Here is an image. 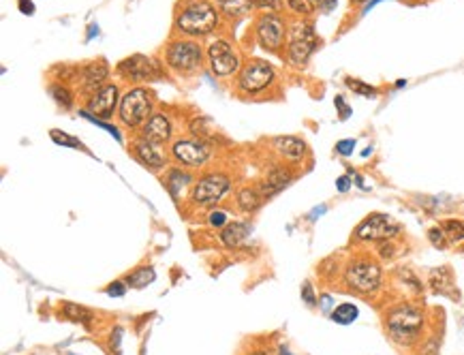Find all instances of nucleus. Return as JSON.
I'll use <instances>...</instances> for the list:
<instances>
[{"label":"nucleus","instance_id":"10","mask_svg":"<svg viewBox=\"0 0 464 355\" xmlns=\"http://www.w3.org/2000/svg\"><path fill=\"white\" fill-rule=\"evenodd\" d=\"M272 82H274V69L263 60H255L242 69L238 86L240 90L255 95V93H261L263 88H267Z\"/></svg>","mask_w":464,"mask_h":355},{"label":"nucleus","instance_id":"20","mask_svg":"<svg viewBox=\"0 0 464 355\" xmlns=\"http://www.w3.org/2000/svg\"><path fill=\"white\" fill-rule=\"evenodd\" d=\"M289 182H291V173L287 169L272 167L265 175V180L261 184V191H263V195H274V193H280Z\"/></svg>","mask_w":464,"mask_h":355},{"label":"nucleus","instance_id":"23","mask_svg":"<svg viewBox=\"0 0 464 355\" xmlns=\"http://www.w3.org/2000/svg\"><path fill=\"white\" fill-rule=\"evenodd\" d=\"M358 315H360V310H358V306H353V304H341V306H336L332 310V319L336 323H343V326L353 323L355 319H358Z\"/></svg>","mask_w":464,"mask_h":355},{"label":"nucleus","instance_id":"16","mask_svg":"<svg viewBox=\"0 0 464 355\" xmlns=\"http://www.w3.org/2000/svg\"><path fill=\"white\" fill-rule=\"evenodd\" d=\"M110 75V66H107L105 60H95L90 64H86L84 69H80V79H82V88L86 93H97L99 88H103V82Z\"/></svg>","mask_w":464,"mask_h":355},{"label":"nucleus","instance_id":"38","mask_svg":"<svg viewBox=\"0 0 464 355\" xmlns=\"http://www.w3.org/2000/svg\"><path fill=\"white\" fill-rule=\"evenodd\" d=\"M257 7H267L270 5V9H278L280 7V0H255Z\"/></svg>","mask_w":464,"mask_h":355},{"label":"nucleus","instance_id":"3","mask_svg":"<svg viewBox=\"0 0 464 355\" xmlns=\"http://www.w3.org/2000/svg\"><path fill=\"white\" fill-rule=\"evenodd\" d=\"M424 326V317L413 306H398L387 315V330L391 339L406 345L419 334Z\"/></svg>","mask_w":464,"mask_h":355},{"label":"nucleus","instance_id":"18","mask_svg":"<svg viewBox=\"0 0 464 355\" xmlns=\"http://www.w3.org/2000/svg\"><path fill=\"white\" fill-rule=\"evenodd\" d=\"M272 144H274V148H276L284 158H289V161H293V163L302 161V156L306 154V144H304V139L293 137V135H280V137H274Z\"/></svg>","mask_w":464,"mask_h":355},{"label":"nucleus","instance_id":"34","mask_svg":"<svg viewBox=\"0 0 464 355\" xmlns=\"http://www.w3.org/2000/svg\"><path fill=\"white\" fill-rule=\"evenodd\" d=\"M353 148H355L353 139H343V141H338V146H336L338 154H343V156H349L353 152Z\"/></svg>","mask_w":464,"mask_h":355},{"label":"nucleus","instance_id":"19","mask_svg":"<svg viewBox=\"0 0 464 355\" xmlns=\"http://www.w3.org/2000/svg\"><path fill=\"white\" fill-rule=\"evenodd\" d=\"M251 236V225L248 223H240V221H236V223H229V225H225V229H223V234H221V240H223V244L225 246H229V248H236V246H242L244 242H246V238Z\"/></svg>","mask_w":464,"mask_h":355},{"label":"nucleus","instance_id":"37","mask_svg":"<svg viewBox=\"0 0 464 355\" xmlns=\"http://www.w3.org/2000/svg\"><path fill=\"white\" fill-rule=\"evenodd\" d=\"M336 188L341 191V193H347V191L351 188V180H349L347 175H341V178H338V180H336Z\"/></svg>","mask_w":464,"mask_h":355},{"label":"nucleus","instance_id":"24","mask_svg":"<svg viewBox=\"0 0 464 355\" xmlns=\"http://www.w3.org/2000/svg\"><path fill=\"white\" fill-rule=\"evenodd\" d=\"M238 204H240V208L244 212H255L261 206V199H259V195L253 188H244L238 195Z\"/></svg>","mask_w":464,"mask_h":355},{"label":"nucleus","instance_id":"22","mask_svg":"<svg viewBox=\"0 0 464 355\" xmlns=\"http://www.w3.org/2000/svg\"><path fill=\"white\" fill-rule=\"evenodd\" d=\"M154 278H156V274H154L152 268H137L135 272H131L127 276V285L133 287V289H144V287L150 285Z\"/></svg>","mask_w":464,"mask_h":355},{"label":"nucleus","instance_id":"32","mask_svg":"<svg viewBox=\"0 0 464 355\" xmlns=\"http://www.w3.org/2000/svg\"><path fill=\"white\" fill-rule=\"evenodd\" d=\"M428 238H430V242L439 248H445V244H448V240H445V232L439 227L430 229V232H428Z\"/></svg>","mask_w":464,"mask_h":355},{"label":"nucleus","instance_id":"35","mask_svg":"<svg viewBox=\"0 0 464 355\" xmlns=\"http://www.w3.org/2000/svg\"><path fill=\"white\" fill-rule=\"evenodd\" d=\"M227 223V215L223 210H214L212 215H210V225L212 227H223Z\"/></svg>","mask_w":464,"mask_h":355},{"label":"nucleus","instance_id":"6","mask_svg":"<svg viewBox=\"0 0 464 355\" xmlns=\"http://www.w3.org/2000/svg\"><path fill=\"white\" fill-rule=\"evenodd\" d=\"M229 186H231V182L225 173H208L193 184L191 199L199 206H214L225 197Z\"/></svg>","mask_w":464,"mask_h":355},{"label":"nucleus","instance_id":"31","mask_svg":"<svg viewBox=\"0 0 464 355\" xmlns=\"http://www.w3.org/2000/svg\"><path fill=\"white\" fill-rule=\"evenodd\" d=\"M347 86H349V88H353L355 93L366 95V97H372L374 93H377L372 86H366V84H362V82H358V79H347Z\"/></svg>","mask_w":464,"mask_h":355},{"label":"nucleus","instance_id":"4","mask_svg":"<svg viewBox=\"0 0 464 355\" xmlns=\"http://www.w3.org/2000/svg\"><path fill=\"white\" fill-rule=\"evenodd\" d=\"M317 47V34L308 22H295L289 30L287 56L293 66H304Z\"/></svg>","mask_w":464,"mask_h":355},{"label":"nucleus","instance_id":"42","mask_svg":"<svg viewBox=\"0 0 464 355\" xmlns=\"http://www.w3.org/2000/svg\"><path fill=\"white\" fill-rule=\"evenodd\" d=\"M255 355H265V353H255Z\"/></svg>","mask_w":464,"mask_h":355},{"label":"nucleus","instance_id":"40","mask_svg":"<svg viewBox=\"0 0 464 355\" xmlns=\"http://www.w3.org/2000/svg\"><path fill=\"white\" fill-rule=\"evenodd\" d=\"M280 355H291V351H289V349H284V347H282V349H280Z\"/></svg>","mask_w":464,"mask_h":355},{"label":"nucleus","instance_id":"9","mask_svg":"<svg viewBox=\"0 0 464 355\" xmlns=\"http://www.w3.org/2000/svg\"><path fill=\"white\" fill-rule=\"evenodd\" d=\"M171 154L182 167H202L210 158V146L204 139H178Z\"/></svg>","mask_w":464,"mask_h":355},{"label":"nucleus","instance_id":"30","mask_svg":"<svg viewBox=\"0 0 464 355\" xmlns=\"http://www.w3.org/2000/svg\"><path fill=\"white\" fill-rule=\"evenodd\" d=\"M64 313L73 319V321H80V323H88V319H90V313H88L86 308H82V306H75V304H66L64 306Z\"/></svg>","mask_w":464,"mask_h":355},{"label":"nucleus","instance_id":"1","mask_svg":"<svg viewBox=\"0 0 464 355\" xmlns=\"http://www.w3.org/2000/svg\"><path fill=\"white\" fill-rule=\"evenodd\" d=\"M175 26L191 37H204L219 26V13L210 3H195L178 15Z\"/></svg>","mask_w":464,"mask_h":355},{"label":"nucleus","instance_id":"14","mask_svg":"<svg viewBox=\"0 0 464 355\" xmlns=\"http://www.w3.org/2000/svg\"><path fill=\"white\" fill-rule=\"evenodd\" d=\"M398 234V225L387 215H372L358 227V238L362 240H385Z\"/></svg>","mask_w":464,"mask_h":355},{"label":"nucleus","instance_id":"11","mask_svg":"<svg viewBox=\"0 0 464 355\" xmlns=\"http://www.w3.org/2000/svg\"><path fill=\"white\" fill-rule=\"evenodd\" d=\"M118 71L122 77H129L135 82H150V79H160V66L154 58L146 56H129L127 60H122L118 64Z\"/></svg>","mask_w":464,"mask_h":355},{"label":"nucleus","instance_id":"36","mask_svg":"<svg viewBox=\"0 0 464 355\" xmlns=\"http://www.w3.org/2000/svg\"><path fill=\"white\" fill-rule=\"evenodd\" d=\"M302 295H304V302H306L308 306H315V295H313L310 282H304V289H302Z\"/></svg>","mask_w":464,"mask_h":355},{"label":"nucleus","instance_id":"29","mask_svg":"<svg viewBox=\"0 0 464 355\" xmlns=\"http://www.w3.org/2000/svg\"><path fill=\"white\" fill-rule=\"evenodd\" d=\"M49 137L56 141L58 146H66V148H80V139H75V137H71V135H66V133H62V131H49Z\"/></svg>","mask_w":464,"mask_h":355},{"label":"nucleus","instance_id":"13","mask_svg":"<svg viewBox=\"0 0 464 355\" xmlns=\"http://www.w3.org/2000/svg\"><path fill=\"white\" fill-rule=\"evenodd\" d=\"M284 37V24L278 15L267 13L261 15L257 22V39L265 49H278Z\"/></svg>","mask_w":464,"mask_h":355},{"label":"nucleus","instance_id":"26","mask_svg":"<svg viewBox=\"0 0 464 355\" xmlns=\"http://www.w3.org/2000/svg\"><path fill=\"white\" fill-rule=\"evenodd\" d=\"M188 178H191L188 173H182V171H178V169L169 171V178H167V188L171 191L173 197H178V195L182 193L184 184H188Z\"/></svg>","mask_w":464,"mask_h":355},{"label":"nucleus","instance_id":"8","mask_svg":"<svg viewBox=\"0 0 464 355\" xmlns=\"http://www.w3.org/2000/svg\"><path fill=\"white\" fill-rule=\"evenodd\" d=\"M208 60H210V69L214 75L219 77H229L234 75L236 71L240 69V58L238 54L234 51V47H231L227 41L219 39L214 41L210 47H208Z\"/></svg>","mask_w":464,"mask_h":355},{"label":"nucleus","instance_id":"7","mask_svg":"<svg viewBox=\"0 0 464 355\" xmlns=\"http://www.w3.org/2000/svg\"><path fill=\"white\" fill-rule=\"evenodd\" d=\"M345 278L355 291L372 293L381 285V268H379V263H374V261L358 259V261H351Z\"/></svg>","mask_w":464,"mask_h":355},{"label":"nucleus","instance_id":"27","mask_svg":"<svg viewBox=\"0 0 464 355\" xmlns=\"http://www.w3.org/2000/svg\"><path fill=\"white\" fill-rule=\"evenodd\" d=\"M287 3H289L291 11L302 13V15H310L323 5V0H287Z\"/></svg>","mask_w":464,"mask_h":355},{"label":"nucleus","instance_id":"5","mask_svg":"<svg viewBox=\"0 0 464 355\" xmlns=\"http://www.w3.org/2000/svg\"><path fill=\"white\" fill-rule=\"evenodd\" d=\"M167 64L178 73H193L204 62V51L193 41H173L165 49Z\"/></svg>","mask_w":464,"mask_h":355},{"label":"nucleus","instance_id":"17","mask_svg":"<svg viewBox=\"0 0 464 355\" xmlns=\"http://www.w3.org/2000/svg\"><path fill=\"white\" fill-rule=\"evenodd\" d=\"M171 131H173L171 120L165 114H154L144 124V137L150 141H156V144H165V141H169Z\"/></svg>","mask_w":464,"mask_h":355},{"label":"nucleus","instance_id":"21","mask_svg":"<svg viewBox=\"0 0 464 355\" xmlns=\"http://www.w3.org/2000/svg\"><path fill=\"white\" fill-rule=\"evenodd\" d=\"M219 9L227 15V17H242L255 7V0H217Z\"/></svg>","mask_w":464,"mask_h":355},{"label":"nucleus","instance_id":"15","mask_svg":"<svg viewBox=\"0 0 464 355\" xmlns=\"http://www.w3.org/2000/svg\"><path fill=\"white\" fill-rule=\"evenodd\" d=\"M133 152L137 156V161H141L148 169L158 171V169H163L167 165V154L163 150V144H156V141H150L146 137H141V139L135 141Z\"/></svg>","mask_w":464,"mask_h":355},{"label":"nucleus","instance_id":"28","mask_svg":"<svg viewBox=\"0 0 464 355\" xmlns=\"http://www.w3.org/2000/svg\"><path fill=\"white\" fill-rule=\"evenodd\" d=\"M443 232L445 234H450V238L452 240H464V221H445L443 223Z\"/></svg>","mask_w":464,"mask_h":355},{"label":"nucleus","instance_id":"12","mask_svg":"<svg viewBox=\"0 0 464 355\" xmlns=\"http://www.w3.org/2000/svg\"><path fill=\"white\" fill-rule=\"evenodd\" d=\"M116 103H118V88L114 84H107L90 95L86 105V114L99 120H110L114 116Z\"/></svg>","mask_w":464,"mask_h":355},{"label":"nucleus","instance_id":"33","mask_svg":"<svg viewBox=\"0 0 464 355\" xmlns=\"http://www.w3.org/2000/svg\"><path fill=\"white\" fill-rule=\"evenodd\" d=\"M105 291H107V295H112V297H122L124 293H127V285H124L122 280H114Z\"/></svg>","mask_w":464,"mask_h":355},{"label":"nucleus","instance_id":"41","mask_svg":"<svg viewBox=\"0 0 464 355\" xmlns=\"http://www.w3.org/2000/svg\"><path fill=\"white\" fill-rule=\"evenodd\" d=\"M353 3H358V5H360V3H366V0H353Z\"/></svg>","mask_w":464,"mask_h":355},{"label":"nucleus","instance_id":"25","mask_svg":"<svg viewBox=\"0 0 464 355\" xmlns=\"http://www.w3.org/2000/svg\"><path fill=\"white\" fill-rule=\"evenodd\" d=\"M49 95L53 97V101H56L62 110H71V105H73V97H71L69 88H64V86H60V84L49 86Z\"/></svg>","mask_w":464,"mask_h":355},{"label":"nucleus","instance_id":"39","mask_svg":"<svg viewBox=\"0 0 464 355\" xmlns=\"http://www.w3.org/2000/svg\"><path fill=\"white\" fill-rule=\"evenodd\" d=\"M20 11H22V13H28V15H32V13H34L32 0H20Z\"/></svg>","mask_w":464,"mask_h":355},{"label":"nucleus","instance_id":"2","mask_svg":"<svg viewBox=\"0 0 464 355\" xmlns=\"http://www.w3.org/2000/svg\"><path fill=\"white\" fill-rule=\"evenodd\" d=\"M152 114V95L146 90V88H131V90L122 97L120 101V110H118V116L120 120L127 124V127L135 129V127H141V124H146Z\"/></svg>","mask_w":464,"mask_h":355}]
</instances>
